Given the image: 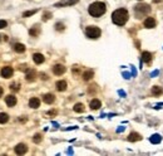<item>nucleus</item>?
I'll return each mask as SVG.
<instances>
[{
    "label": "nucleus",
    "instance_id": "1",
    "mask_svg": "<svg viewBox=\"0 0 163 156\" xmlns=\"http://www.w3.org/2000/svg\"><path fill=\"white\" fill-rule=\"evenodd\" d=\"M128 18H129L128 10L127 9H123V8H121V9H117L112 14V20L117 25H124L128 22Z\"/></svg>",
    "mask_w": 163,
    "mask_h": 156
},
{
    "label": "nucleus",
    "instance_id": "2",
    "mask_svg": "<svg viewBox=\"0 0 163 156\" xmlns=\"http://www.w3.org/2000/svg\"><path fill=\"white\" fill-rule=\"evenodd\" d=\"M106 10H107L106 4L104 3H99V2L93 3L92 5H89V9H88L89 14L92 16H94V18H99V16H102L103 14L106 13Z\"/></svg>",
    "mask_w": 163,
    "mask_h": 156
},
{
    "label": "nucleus",
    "instance_id": "3",
    "mask_svg": "<svg viewBox=\"0 0 163 156\" xmlns=\"http://www.w3.org/2000/svg\"><path fill=\"white\" fill-rule=\"evenodd\" d=\"M151 13V6L148 4H137L134 6V15L137 19H142Z\"/></svg>",
    "mask_w": 163,
    "mask_h": 156
},
{
    "label": "nucleus",
    "instance_id": "4",
    "mask_svg": "<svg viewBox=\"0 0 163 156\" xmlns=\"http://www.w3.org/2000/svg\"><path fill=\"white\" fill-rule=\"evenodd\" d=\"M100 34L102 32L98 27H87V29H85V36L90 39H98L100 37Z\"/></svg>",
    "mask_w": 163,
    "mask_h": 156
},
{
    "label": "nucleus",
    "instance_id": "5",
    "mask_svg": "<svg viewBox=\"0 0 163 156\" xmlns=\"http://www.w3.org/2000/svg\"><path fill=\"white\" fill-rule=\"evenodd\" d=\"M79 0H60L59 3L55 4L57 8H62V6H72L74 4H77Z\"/></svg>",
    "mask_w": 163,
    "mask_h": 156
},
{
    "label": "nucleus",
    "instance_id": "6",
    "mask_svg": "<svg viewBox=\"0 0 163 156\" xmlns=\"http://www.w3.org/2000/svg\"><path fill=\"white\" fill-rule=\"evenodd\" d=\"M65 71H67V68H65L63 64H55V66L53 67V73H54L55 76H62Z\"/></svg>",
    "mask_w": 163,
    "mask_h": 156
},
{
    "label": "nucleus",
    "instance_id": "7",
    "mask_svg": "<svg viewBox=\"0 0 163 156\" xmlns=\"http://www.w3.org/2000/svg\"><path fill=\"white\" fill-rule=\"evenodd\" d=\"M28 151V146L25 144H18L15 146V154L18 155H24L25 152Z\"/></svg>",
    "mask_w": 163,
    "mask_h": 156
},
{
    "label": "nucleus",
    "instance_id": "8",
    "mask_svg": "<svg viewBox=\"0 0 163 156\" xmlns=\"http://www.w3.org/2000/svg\"><path fill=\"white\" fill-rule=\"evenodd\" d=\"M5 102H6V105L9 107H14L16 105V97L13 96V94H9V96L5 97Z\"/></svg>",
    "mask_w": 163,
    "mask_h": 156
},
{
    "label": "nucleus",
    "instance_id": "9",
    "mask_svg": "<svg viewBox=\"0 0 163 156\" xmlns=\"http://www.w3.org/2000/svg\"><path fill=\"white\" fill-rule=\"evenodd\" d=\"M13 68L11 67H4L3 69H2V76L4 77V78H10L11 76H13Z\"/></svg>",
    "mask_w": 163,
    "mask_h": 156
},
{
    "label": "nucleus",
    "instance_id": "10",
    "mask_svg": "<svg viewBox=\"0 0 163 156\" xmlns=\"http://www.w3.org/2000/svg\"><path fill=\"white\" fill-rule=\"evenodd\" d=\"M43 101H44L47 105H51L54 101H55V97H54V94H51V93H47L43 96Z\"/></svg>",
    "mask_w": 163,
    "mask_h": 156
},
{
    "label": "nucleus",
    "instance_id": "11",
    "mask_svg": "<svg viewBox=\"0 0 163 156\" xmlns=\"http://www.w3.org/2000/svg\"><path fill=\"white\" fill-rule=\"evenodd\" d=\"M33 60H34V62H35L37 64H41V63L45 60V58H44V56L40 54V53H34V54H33Z\"/></svg>",
    "mask_w": 163,
    "mask_h": 156
},
{
    "label": "nucleus",
    "instance_id": "12",
    "mask_svg": "<svg viewBox=\"0 0 163 156\" xmlns=\"http://www.w3.org/2000/svg\"><path fill=\"white\" fill-rule=\"evenodd\" d=\"M144 27H145V28H149V29L154 28V27H156V19L147 18V19L144 20Z\"/></svg>",
    "mask_w": 163,
    "mask_h": 156
},
{
    "label": "nucleus",
    "instance_id": "13",
    "mask_svg": "<svg viewBox=\"0 0 163 156\" xmlns=\"http://www.w3.org/2000/svg\"><path fill=\"white\" fill-rule=\"evenodd\" d=\"M55 87H57V90L59 92H63V91L67 90V82L65 81H58L57 84H55Z\"/></svg>",
    "mask_w": 163,
    "mask_h": 156
},
{
    "label": "nucleus",
    "instance_id": "14",
    "mask_svg": "<svg viewBox=\"0 0 163 156\" xmlns=\"http://www.w3.org/2000/svg\"><path fill=\"white\" fill-rule=\"evenodd\" d=\"M39 106H40V101H39L38 98L33 97V98L29 100V107H31V108H38Z\"/></svg>",
    "mask_w": 163,
    "mask_h": 156
},
{
    "label": "nucleus",
    "instance_id": "15",
    "mask_svg": "<svg viewBox=\"0 0 163 156\" xmlns=\"http://www.w3.org/2000/svg\"><path fill=\"white\" fill-rule=\"evenodd\" d=\"M141 135L139 134H137V132H132L129 136H128V141H131V142H135V141H139L141 140Z\"/></svg>",
    "mask_w": 163,
    "mask_h": 156
},
{
    "label": "nucleus",
    "instance_id": "16",
    "mask_svg": "<svg viewBox=\"0 0 163 156\" xmlns=\"http://www.w3.org/2000/svg\"><path fill=\"white\" fill-rule=\"evenodd\" d=\"M90 108L92 110H98V108H100V106H102V103H100V101L99 100H97V98H94V100H92L90 101Z\"/></svg>",
    "mask_w": 163,
    "mask_h": 156
},
{
    "label": "nucleus",
    "instance_id": "17",
    "mask_svg": "<svg viewBox=\"0 0 163 156\" xmlns=\"http://www.w3.org/2000/svg\"><path fill=\"white\" fill-rule=\"evenodd\" d=\"M35 77H37V72L34 71V69L28 71V73H27V81L28 82H33L34 80H35Z\"/></svg>",
    "mask_w": 163,
    "mask_h": 156
},
{
    "label": "nucleus",
    "instance_id": "18",
    "mask_svg": "<svg viewBox=\"0 0 163 156\" xmlns=\"http://www.w3.org/2000/svg\"><path fill=\"white\" fill-rule=\"evenodd\" d=\"M142 60L144 63H151V60H152V54L149 53V52H143V54H142Z\"/></svg>",
    "mask_w": 163,
    "mask_h": 156
},
{
    "label": "nucleus",
    "instance_id": "19",
    "mask_svg": "<svg viewBox=\"0 0 163 156\" xmlns=\"http://www.w3.org/2000/svg\"><path fill=\"white\" fill-rule=\"evenodd\" d=\"M14 50L16 52V53H24L25 52V46L21 44V43H16V44H14Z\"/></svg>",
    "mask_w": 163,
    "mask_h": 156
},
{
    "label": "nucleus",
    "instance_id": "20",
    "mask_svg": "<svg viewBox=\"0 0 163 156\" xmlns=\"http://www.w3.org/2000/svg\"><path fill=\"white\" fill-rule=\"evenodd\" d=\"M93 76H94V72L92 71V69H89V71L83 73V80L84 81H89V80H92V78H93Z\"/></svg>",
    "mask_w": 163,
    "mask_h": 156
},
{
    "label": "nucleus",
    "instance_id": "21",
    "mask_svg": "<svg viewBox=\"0 0 163 156\" xmlns=\"http://www.w3.org/2000/svg\"><path fill=\"white\" fill-rule=\"evenodd\" d=\"M161 140H162V137H161V135H158V134H156V135H153L151 138H149V141L152 142V144H159L161 142Z\"/></svg>",
    "mask_w": 163,
    "mask_h": 156
},
{
    "label": "nucleus",
    "instance_id": "22",
    "mask_svg": "<svg viewBox=\"0 0 163 156\" xmlns=\"http://www.w3.org/2000/svg\"><path fill=\"white\" fill-rule=\"evenodd\" d=\"M29 33H30V36H31V37H38V34L40 33V28H39V25H35L34 28H31V29L29 30Z\"/></svg>",
    "mask_w": 163,
    "mask_h": 156
},
{
    "label": "nucleus",
    "instance_id": "23",
    "mask_svg": "<svg viewBox=\"0 0 163 156\" xmlns=\"http://www.w3.org/2000/svg\"><path fill=\"white\" fill-rule=\"evenodd\" d=\"M8 121H9V115H8V114H4V112H2V114H0V124L4 125V124L8 122Z\"/></svg>",
    "mask_w": 163,
    "mask_h": 156
},
{
    "label": "nucleus",
    "instance_id": "24",
    "mask_svg": "<svg viewBox=\"0 0 163 156\" xmlns=\"http://www.w3.org/2000/svg\"><path fill=\"white\" fill-rule=\"evenodd\" d=\"M162 88L158 87V86H154V87L152 88V94H154V96H161L162 94Z\"/></svg>",
    "mask_w": 163,
    "mask_h": 156
},
{
    "label": "nucleus",
    "instance_id": "25",
    "mask_svg": "<svg viewBox=\"0 0 163 156\" xmlns=\"http://www.w3.org/2000/svg\"><path fill=\"white\" fill-rule=\"evenodd\" d=\"M74 111H75V112H78V114H80V112L84 111V106L82 105V103H77V105L74 106Z\"/></svg>",
    "mask_w": 163,
    "mask_h": 156
},
{
    "label": "nucleus",
    "instance_id": "26",
    "mask_svg": "<svg viewBox=\"0 0 163 156\" xmlns=\"http://www.w3.org/2000/svg\"><path fill=\"white\" fill-rule=\"evenodd\" d=\"M33 141L35 142V144H39V142L41 141V135H40V134L34 135V137H33Z\"/></svg>",
    "mask_w": 163,
    "mask_h": 156
},
{
    "label": "nucleus",
    "instance_id": "27",
    "mask_svg": "<svg viewBox=\"0 0 163 156\" xmlns=\"http://www.w3.org/2000/svg\"><path fill=\"white\" fill-rule=\"evenodd\" d=\"M38 10H30V12H25V13H23V16L24 18H28V16H30V15H34Z\"/></svg>",
    "mask_w": 163,
    "mask_h": 156
},
{
    "label": "nucleus",
    "instance_id": "28",
    "mask_svg": "<svg viewBox=\"0 0 163 156\" xmlns=\"http://www.w3.org/2000/svg\"><path fill=\"white\" fill-rule=\"evenodd\" d=\"M55 29H57V30H59V32L64 30V24H63V23H57V25H55Z\"/></svg>",
    "mask_w": 163,
    "mask_h": 156
},
{
    "label": "nucleus",
    "instance_id": "29",
    "mask_svg": "<svg viewBox=\"0 0 163 156\" xmlns=\"http://www.w3.org/2000/svg\"><path fill=\"white\" fill-rule=\"evenodd\" d=\"M50 18H51V14L50 13H45L44 15H43V20H48Z\"/></svg>",
    "mask_w": 163,
    "mask_h": 156
},
{
    "label": "nucleus",
    "instance_id": "30",
    "mask_svg": "<svg viewBox=\"0 0 163 156\" xmlns=\"http://www.w3.org/2000/svg\"><path fill=\"white\" fill-rule=\"evenodd\" d=\"M18 86H19V84H16V83H11V84H10V88H11L13 91H18V90H19Z\"/></svg>",
    "mask_w": 163,
    "mask_h": 156
},
{
    "label": "nucleus",
    "instance_id": "31",
    "mask_svg": "<svg viewBox=\"0 0 163 156\" xmlns=\"http://www.w3.org/2000/svg\"><path fill=\"white\" fill-rule=\"evenodd\" d=\"M8 25V23H6V20H0V29H3V28H5Z\"/></svg>",
    "mask_w": 163,
    "mask_h": 156
},
{
    "label": "nucleus",
    "instance_id": "32",
    "mask_svg": "<svg viewBox=\"0 0 163 156\" xmlns=\"http://www.w3.org/2000/svg\"><path fill=\"white\" fill-rule=\"evenodd\" d=\"M3 92H4V91H3V88H2V87H0V97H2V96H3Z\"/></svg>",
    "mask_w": 163,
    "mask_h": 156
},
{
    "label": "nucleus",
    "instance_id": "33",
    "mask_svg": "<svg viewBox=\"0 0 163 156\" xmlns=\"http://www.w3.org/2000/svg\"><path fill=\"white\" fill-rule=\"evenodd\" d=\"M0 38H2V36H0Z\"/></svg>",
    "mask_w": 163,
    "mask_h": 156
}]
</instances>
